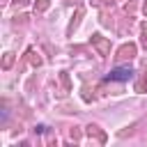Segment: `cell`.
<instances>
[{
  "label": "cell",
  "instance_id": "obj_1",
  "mask_svg": "<svg viewBox=\"0 0 147 147\" xmlns=\"http://www.w3.org/2000/svg\"><path fill=\"white\" fill-rule=\"evenodd\" d=\"M131 76H133V71L124 67V69H113V71L106 76V80H129Z\"/></svg>",
  "mask_w": 147,
  "mask_h": 147
}]
</instances>
